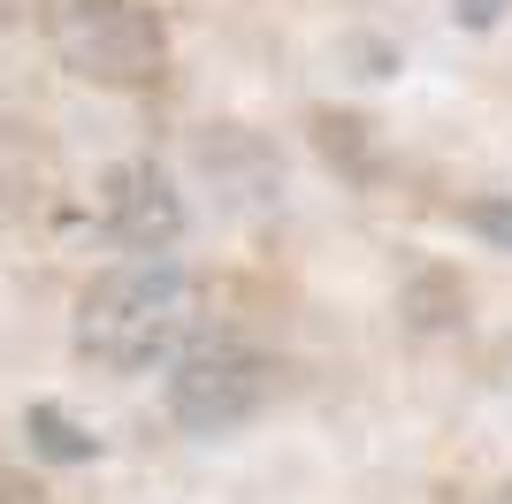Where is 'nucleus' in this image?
I'll use <instances>...</instances> for the list:
<instances>
[{
  "label": "nucleus",
  "mask_w": 512,
  "mask_h": 504,
  "mask_svg": "<svg viewBox=\"0 0 512 504\" xmlns=\"http://www.w3.org/2000/svg\"><path fill=\"white\" fill-rule=\"evenodd\" d=\"M199 321V283L161 252H138L130 268H107L77 291V359L100 367V375H146V367H169Z\"/></svg>",
  "instance_id": "nucleus-1"
},
{
  "label": "nucleus",
  "mask_w": 512,
  "mask_h": 504,
  "mask_svg": "<svg viewBox=\"0 0 512 504\" xmlns=\"http://www.w3.org/2000/svg\"><path fill=\"white\" fill-rule=\"evenodd\" d=\"M46 23H54L62 62L85 84L138 92V84H153L161 62H169V31H161V8H153V0H54Z\"/></svg>",
  "instance_id": "nucleus-2"
},
{
  "label": "nucleus",
  "mask_w": 512,
  "mask_h": 504,
  "mask_svg": "<svg viewBox=\"0 0 512 504\" xmlns=\"http://www.w3.org/2000/svg\"><path fill=\"white\" fill-rule=\"evenodd\" d=\"M268 382L276 367L245 344V336H222V329H199L184 352L169 359V413L192 428V436H230L268 405Z\"/></svg>",
  "instance_id": "nucleus-3"
},
{
  "label": "nucleus",
  "mask_w": 512,
  "mask_h": 504,
  "mask_svg": "<svg viewBox=\"0 0 512 504\" xmlns=\"http://www.w3.org/2000/svg\"><path fill=\"white\" fill-rule=\"evenodd\" d=\"M100 237L123 252H169L184 237V199L153 161H115L100 176Z\"/></svg>",
  "instance_id": "nucleus-4"
},
{
  "label": "nucleus",
  "mask_w": 512,
  "mask_h": 504,
  "mask_svg": "<svg viewBox=\"0 0 512 504\" xmlns=\"http://www.w3.org/2000/svg\"><path fill=\"white\" fill-rule=\"evenodd\" d=\"M23 436H31V451H39V459H54V466L100 459V436H85V428H77L62 405H31V413H23Z\"/></svg>",
  "instance_id": "nucleus-5"
},
{
  "label": "nucleus",
  "mask_w": 512,
  "mask_h": 504,
  "mask_svg": "<svg viewBox=\"0 0 512 504\" xmlns=\"http://www.w3.org/2000/svg\"><path fill=\"white\" fill-rule=\"evenodd\" d=\"M459 222H467L482 245L512 252V199H467V207H459Z\"/></svg>",
  "instance_id": "nucleus-6"
},
{
  "label": "nucleus",
  "mask_w": 512,
  "mask_h": 504,
  "mask_svg": "<svg viewBox=\"0 0 512 504\" xmlns=\"http://www.w3.org/2000/svg\"><path fill=\"white\" fill-rule=\"evenodd\" d=\"M512 0H451V16L467 23V31H497V16H505Z\"/></svg>",
  "instance_id": "nucleus-7"
},
{
  "label": "nucleus",
  "mask_w": 512,
  "mask_h": 504,
  "mask_svg": "<svg viewBox=\"0 0 512 504\" xmlns=\"http://www.w3.org/2000/svg\"><path fill=\"white\" fill-rule=\"evenodd\" d=\"M0 23H8V0H0Z\"/></svg>",
  "instance_id": "nucleus-8"
}]
</instances>
